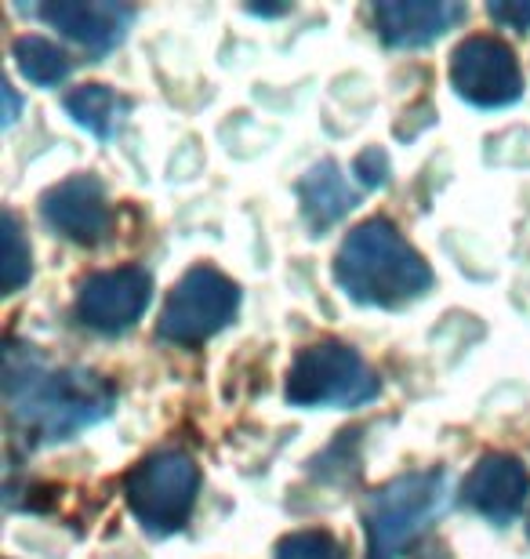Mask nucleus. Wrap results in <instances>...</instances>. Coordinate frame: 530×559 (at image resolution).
<instances>
[{
	"mask_svg": "<svg viewBox=\"0 0 530 559\" xmlns=\"http://www.w3.org/2000/svg\"><path fill=\"white\" fill-rule=\"evenodd\" d=\"M4 400L30 436L40 443L73 440L76 432L92 429L109 418L117 393L106 378L81 367H48L37 353L11 349L4 353Z\"/></svg>",
	"mask_w": 530,
	"mask_h": 559,
	"instance_id": "1",
	"label": "nucleus"
},
{
	"mask_svg": "<svg viewBox=\"0 0 530 559\" xmlns=\"http://www.w3.org/2000/svg\"><path fill=\"white\" fill-rule=\"evenodd\" d=\"M334 280L360 306L403 309L433 287V270L389 218H367L338 248Z\"/></svg>",
	"mask_w": 530,
	"mask_h": 559,
	"instance_id": "2",
	"label": "nucleus"
},
{
	"mask_svg": "<svg viewBox=\"0 0 530 559\" xmlns=\"http://www.w3.org/2000/svg\"><path fill=\"white\" fill-rule=\"evenodd\" d=\"M450 506L444 468L403 473L364 501L367 559H400Z\"/></svg>",
	"mask_w": 530,
	"mask_h": 559,
	"instance_id": "3",
	"label": "nucleus"
},
{
	"mask_svg": "<svg viewBox=\"0 0 530 559\" xmlns=\"http://www.w3.org/2000/svg\"><path fill=\"white\" fill-rule=\"evenodd\" d=\"M381 393L378 374L353 345L317 342L306 345L287 371L284 396L295 407H360Z\"/></svg>",
	"mask_w": 530,
	"mask_h": 559,
	"instance_id": "4",
	"label": "nucleus"
},
{
	"mask_svg": "<svg viewBox=\"0 0 530 559\" xmlns=\"http://www.w3.org/2000/svg\"><path fill=\"white\" fill-rule=\"evenodd\" d=\"M197 490L200 468L182 451H156L142 457L128 473V484H123L134 520L142 523V531L161 534V538L182 531L189 523V512L197 506Z\"/></svg>",
	"mask_w": 530,
	"mask_h": 559,
	"instance_id": "5",
	"label": "nucleus"
},
{
	"mask_svg": "<svg viewBox=\"0 0 530 559\" xmlns=\"http://www.w3.org/2000/svg\"><path fill=\"white\" fill-rule=\"evenodd\" d=\"M236 309H240V287L211 265H193L167 295L156 331L164 342L200 345L225 323H233Z\"/></svg>",
	"mask_w": 530,
	"mask_h": 559,
	"instance_id": "6",
	"label": "nucleus"
},
{
	"mask_svg": "<svg viewBox=\"0 0 530 559\" xmlns=\"http://www.w3.org/2000/svg\"><path fill=\"white\" fill-rule=\"evenodd\" d=\"M450 84L458 98L480 109H502L523 98L516 51L498 37H469L450 55Z\"/></svg>",
	"mask_w": 530,
	"mask_h": 559,
	"instance_id": "7",
	"label": "nucleus"
},
{
	"mask_svg": "<svg viewBox=\"0 0 530 559\" xmlns=\"http://www.w3.org/2000/svg\"><path fill=\"white\" fill-rule=\"evenodd\" d=\"M153 298V276L139 265L92 273L76 287V320L98 334H123L142 320Z\"/></svg>",
	"mask_w": 530,
	"mask_h": 559,
	"instance_id": "8",
	"label": "nucleus"
},
{
	"mask_svg": "<svg viewBox=\"0 0 530 559\" xmlns=\"http://www.w3.org/2000/svg\"><path fill=\"white\" fill-rule=\"evenodd\" d=\"M40 215L59 237L81 243V248L103 243L113 229L106 189L95 175H73V178H66V182L51 186L48 193L40 197Z\"/></svg>",
	"mask_w": 530,
	"mask_h": 559,
	"instance_id": "9",
	"label": "nucleus"
},
{
	"mask_svg": "<svg viewBox=\"0 0 530 559\" xmlns=\"http://www.w3.org/2000/svg\"><path fill=\"white\" fill-rule=\"evenodd\" d=\"M530 495V476L527 465L516 454H483L461 487L469 509H476L483 520H491L494 527H509L520 516Z\"/></svg>",
	"mask_w": 530,
	"mask_h": 559,
	"instance_id": "10",
	"label": "nucleus"
},
{
	"mask_svg": "<svg viewBox=\"0 0 530 559\" xmlns=\"http://www.w3.org/2000/svg\"><path fill=\"white\" fill-rule=\"evenodd\" d=\"M33 15H40L62 37H70L92 55H106L120 48L123 37H128L134 8L113 4V0H55V4L33 8Z\"/></svg>",
	"mask_w": 530,
	"mask_h": 559,
	"instance_id": "11",
	"label": "nucleus"
},
{
	"mask_svg": "<svg viewBox=\"0 0 530 559\" xmlns=\"http://www.w3.org/2000/svg\"><path fill=\"white\" fill-rule=\"evenodd\" d=\"M370 15L389 48H425L466 19V8L447 0H381Z\"/></svg>",
	"mask_w": 530,
	"mask_h": 559,
	"instance_id": "12",
	"label": "nucleus"
},
{
	"mask_svg": "<svg viewBox=\"0 0 530 559\" xmlns=\"http://www.w3.org/2000/svg\"><path fill=\"white\" fill-rule=\"evenodd\" d=\"M298 200H302V215L309 218V226L317 233L331 229L334 222H342L360 204V197L349 189L342 167L334 160H320L317 167H309V175H302Z\"/></svg>",
	"mask_w": 530,
	"mask_h": 559,
	"instance_id": "13",
	"label": "nucleus"
},
{
	"mask_svg": "<svg viewBox=\"0 0 530 559\" xmlns=\"http://www.w3.org/2000/svg\"><path fill=\"white\" fill-rule=\"evenodd\" d=\"M66 114L92 131L95 139H113L123 124V114H128V98L106 84H84L66 95Z\"/></svg>",
	"mask_w": 530,
	"mask_h": 559,
	"instance_id": "14",
	"label": "nucleus"
},
{
	"mask_svg": "<svg viewBox=\"0 0 530 559\" xmlns=\"http://www.w3.org/2000/svg\"><path fill=\"white\" fill-rule=\"evenodd\" d=\"M11 55H15L19 73L37 87H55L73 73L70 55H66L59 44H51L48 37H37V33L19 37L11 44Z\"/></svg>",
	"mask_w": 530,
	"mask_h": 559,
	"instance_id": "15",
	"label": "nucleus"
},
{
	"mask_svg": "<svg viewBox=\"0 0 530 559\" xmlns=\"http://www.w3.org/2000/svg\"><path fill=\"white\" fill-rule=\"evenodd\" d=\"M0 229H4V259H0V270H4V295H15V290L26 284L33 273V259H30V243L22 240V229L11 211H4L0 218Z\"/></svg>",
	"mask_w": 530,
	"mask_h": 559,
	"instance_id": "16",
	"label": "nucleus"
},
{
	"mask_svg": "<svg viewBox=\"0 0 530 559\" xmlns=\"http://www.w3.org/2000/svg\"><path fill=\"white\" fill-rule=\"evenodd\" d=\"M276 559H345V549L327 531H295L276 545Z\"/></svg>",
	"mask_w": 530,
	"mask_h": 559,
	"instance_id": "17",
	"label": "nucleus"
},
{
	"mask_svg": "<svg viewBox=\"0 0 530 559\" xmlns=\"http://www.w3.org/2000/svg\"><path fill=\"white\" fill-rule=\"evenodd\" d=\"M353 175L364 182L367 189H378V186H386L389 182V156L378 150V145H370V150H364L356 156V164H353Z\"/></svg>",
	"mask_w": 530,
	"mask_h": 559,
	"instance_id": "18",
	"label": "nucleus"
},
{
	"mask_svg": "<svg viewBox=\"0 0 530 559\" xmlns=\"http://www.w3.org/2000/svg\"><path fill=\"white\" fill-rule=\"evenodd\" d=\"M491 19L509 29H530V0H491Z\"/></svg>",
	"mask_w": 530,
	"mask_h": 559,
	"instance_id": "19",
	"label": "nucleus"
},
{
	"mask_svg": "<svg viewBox=\"0 0 530 559\" xmlns=\"http://www.w3.org/2000/svg\"><path fill=\"white\" fill-rule=\"evenodd\" d=\"M0 95H4V124H15V117H19V98H15V87L4 84V87H0Z\"/></svg>",
	"mask_w": 530,
	"mask_h": 559,
	"instance_id": "20",
	"label": "nucleus"
},
{
	"mask_svg": "<svg viewBox=\"0 0 530 559\" xmlns=\"http://www.w3.org/2000/svg\"><path fill=\"white\" fill-rule=\"evenodd\" d=\"M247 11H251V15H284V11H291V8H258V4H251Z\"/></svg>",
	"mask_w": 530,
	"mask_h": 559,
	"instance_id": "21",
	"label": "nucleus"
}]
</instances>
